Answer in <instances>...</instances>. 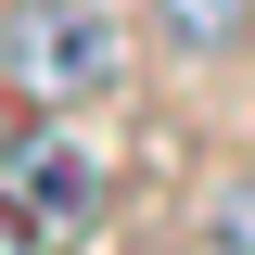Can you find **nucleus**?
I'll return each instance as SVG.
<instances>
[{
	"label": "nucleus",
	"mask_w": 255,
	"mask_h": 255,
	"mask_svg": "<svg viewBox=\"0 0 255 255\" xmlns=\"http://www.w3.org/2000/svg\"><path fill=\"white\" fill-rule=\"evenodd\" d=\"M153 38H166V51H191V64H217V51H243V38H255V0H153Z\"/></svg>",
	"instance_id": "obj_3"
},
{
	"label": "nucleus",
	"mask_w": 255,
	"mask_h": 255,
	"mask_svg": "<svg viewBox=\"0 0 255 255\" xmlns=\"http://www.w3.org/2000/svg\"><path fill=\"white\" fill-rule=\"evenodd\" d=\"M128 77V38L102 0H13L0 13V90L38 102V115H77V102H102Z\"/></svg>",
	"instance_id": "obj_1"
},
{
	"label": "nucleus",
	"mask_w": 255,
	"mask_h": 255,
	"mask_svg": "<svg viewBox=\"0 0 255 255\" xmlns=\"http://www.w3.org/2000/svg\"><path fill=\"white\" fill-rule=\"evenodd\" d=\"M204 243L255 255V179H217V191H204Z\"/></svg>",
	"instance_id": "obj_4"
},
{
	"label": "nucleus",
	"mask_w": 255,
	"mask_h": 255,
	"mask_svg": "<svg viewBox=\"0 0 255 255\" xmlns=\"http://www.w3.org/2000/svg\"><path fill=\"white\" fill-rule=\"evenodd\" d=\"M90 204H102L90 153L64 140V115H38V102H26V128L0 140V217H26V230H77Z\"/></svg>",
	"instance_id": "obj_2"
}]
</instances>
